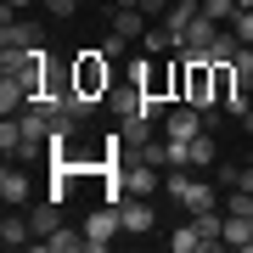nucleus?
Instances as JSON below:
<instances>
[{
	"instance_id": "obj_1",
	"label": "nucleus",
	"mask_w": 253,
	"mask_h": 253,
	"mask_svg": "<svg viewBox=\"0 0 253 253\" xmlns=\"http://www.w3.org/2000/svg\"><path fill=\"white\" fill-rule=\"evenodd\" d=\"M169 248H174V253H219V248H225V214H219V208L191 214V225L174 231Z\"/></svg>"
},
{
	"instance_id": "obj_2",
	"label": "nucleus",
	"mask_w": 253,
	"mask_h": 253,
	"mask_svg": "<svg viewBox=\"0 0 253 253\" xmlns=\"http://www.w3.org/2000/svg\"><path fill=\"white\" fill-rule=\"evenodd\" d=\"M163 174H169V180H163V191H169L186 214H208V208H219V186L197 180L191 169H163Z\"/></svg>"
},
{
	"instance_id": "obj_3",
	"label": "nucleus",
	"mask_w": 253,
	"mask_h": 253,
	"mask_svg": "<svg viewBox=\"0 0 253 253\" xmlns=\"http://www.w3.org/2000/svg\"><path fill=\"white\" fill-rule=\"evenodd\" d=\"M0 73L23 79L28 90H45V79H51V51H45V45H28V51H0Z\"/></svg>"
},
{
	"instance_id": "obj_4",
	"label": "nucleus",
	"mask_w": 253,
	"mask_h": 253,
	"mask_svg": "<svg viewBox=\"0 0 253 253\" xmlns=\"http://www.w3.org/2000/svg\"><path fill=\"white\" fill-rule=\"evenodd\" d=\"M73 90H79V96H90V101H101V96L113 90V62L101 56V45L73 56Z\"/></svg>"
},
{
	"instance_id": "obj_5",
	"label": "nucleus",
	"mask_w": 253,
	"mask_h": 253,
	"mask_svg": "<svg viewBox=\"0 0 253 253\" xmlns=\"http://www.w3.org/2000/svg\"><path fill=\"white\" fill-rule=\"evenodd\" d=\"M113 236H124V214H118V203H101L90 219H84V253H107Z\"/></svg>"
},
{
	"instance_id": "obj_6",
	"label": "nucleus",
	"mask_w": 253,
	"mask_h": 253,
	"mask_svg": "<svg viewBox=\"0 0 253 253\" xmlns=\"http://www.w3.org/2000/svg\"><path fill=\"white\" fill-rule=\"evenodd\" d=\"M28 45H45V23L40 17H11L0 23V51H28Z\"/></svg>"
},
{
	"instance_id": "obj_7",
	"label": "nucleus",
	"mask_w": 253,
	"mask_h": 253,
	"mask_svg": "<svg viewBox=\"0 0 253 253\" xmlns=\"http://www.w3.org/2000/svg\"><path fill=\"white\" fill-rule=\"evenodd\" d=\"M0 152H6V163H28V158L45 152V146H34V141H28V129H23V118L6 113V118H0Z\"/></svg>"
},
{
	"instance_id": "obj_8",
	"label": "nucleus",
	"mask_w": 253,
	"mask_h": 253,
	"mask_svg": "<svg viewBox=\"0 0 253 253\" xmlns=\"http://www.w3.org/2000/svg\"><path fill=\"white\" fill-rule=\"evenodd\" d=\"M208 129V113H197L191 101H174L169 113H163V141H191Z\"/></svg>"
},
{
	"instance_id": "obj_9",
	"label": "nucleus",
	"mask_w": 253,
	"mask_h": 253,
	"mask_svg": "<svg viewBox=\"0 0 253 253\" xmlns=\"http://www.w3.org/2000/svg\"><path fill=\"white\" fill-rule=\"evenodd\" d=\"M158 174L163 169H152V163H124V169H118V163H113V180H118V191H124V197H152V191H158Z\"/></svg>"
},
{
	"instance_id": "obj_10",
	"label": "nucleus",
	"mask_w": 253,
	"mask_h": 253,
	"mask_svg": "<svg viewBox=\"0 0 253 253\" xmlns=\"http://www.w3.org/2000/svg\"><path fill=\"white\" fill-rule=\"evenodd\" d=\"M40 242V236H34V219H28V214H17V208H6V219H0V248H34Z\"/></svg>"
},
{
	"instance_id": "obj_11",
	"label": "nucleus",
	"mask_w": 253,
	"mask_h": 253,
	"mask_svg": "<svg viewBox=\"0 0 253 253\" xmlns=\"http://www.w3.org/2000/svg\"><path fill=\"white\" fill-rule=\"evenodd\" d=\"M101 107H107L113 118H129V113H141V84H135V79H124V84L113 79V90L101 96Z\"/></svg>"
},
{
	"instance_id": "obj_12",
	"label": "nucleus",
	"mask_w": 253,
	"mask_h": 253,
	"mask_svg": "<svg viewBox=\"0 0 253 253\" xmlns=\"http://www.w3.org/2000/svg\"><path fill=\"white\" fill-rule=\"evenodd\" d=\"M0 197H6V208H28V197H34V186H28V174H23V163L17 169H0Z\"/></svg>"
},
{
	"instance_id": "obj_13",
	"label": "nucleus",
	"mask_w": 253,
	"mask_h": 253,
	"mask_svg": "<svg viewBox=\"0 0 253 253\" xmlns=\"http://www.w3.org/2000/svg\"><path fill=\"white\" fill-rule=\"evenodd\" d=\"M118 214H124V236H146L152 231V197H124Z\"/></svg>"
},
{
	"instance_id": "obj_14",
	"label": "nucleus",
	"mask_w": 253,
	"mask_h": 253,
	"mask_svg": "<svg viewBox=\"0 0 253 253\" xmlns=\"http://www.w3.org/2000/svg\"><path fill=\"white\" fill-rule=\"evenodd\" d=\"M225 248H231V253H248V248H253V214L225 208Z\"/></svg>"
},
{
	"instance_id": "obj_15",
	"label": "nucleus",
	"mask_w": 253,
	"mask_h": 253,
	"mask_svg": "<svg viewBox=\"0 0 253 253\" xmlns=\"http://www.w3.org/2000/svg\"><path fill=\"white\" fill-rule=\"evenodd\" d=\"M28 219H34V236L45 242V236L62 225V197H51V191H45V203H34V208H28Z\"/></svg>"
},
{
	"instance_id": "obj_16",
	"label": "nucleus",
	"mask_w": 253,
	"mask_h": 253,
	"mask_svg": "<svg viewBox=\"0 0 253 253\" xmlns=\"http://www.w3.org/2000/svg\"><path fill=\"white\" fill-rule=\"evenodd\" d=\"M146 28H152V17H146L141 6H118V11H113V34H124V40H146Z\"/></svg>"
},
{
	"instance_id": "obj_17",
	"label": "nucleus",
	"mask_w": 253,
	"mask_h": 253,
	"mask_svg": "<svg viewBox=\"0 0 253 253\" xmlns=\"http://www.w3.org/2000/svg\"><path fill=\"white\" fill-rule=\"evenodd\" d=\"M214 34H219V23L197 11V17H191V28H186V45H180V51H186V56H203L208 45H214Z\"/></svg>"
},
{
	"instance_id": "obj_18",
	"label": "nucleus",
	"mask_w": 253,
	"mask_h": 253,
	"mask_svg": "<svg viewBox=\"0 0 253 253\" xmlns=\"http://www.w3.org/2000/svg\"><path fill=\"white\" fill-rule=\"evenodd\" d=\"M118 141H124V152H141V146L152 141V118H141V113L118 118Z\"/></svg>"
},
{
	"instance_id": "obj_19",
	"label": "nucleus",
	"mask_w": 253,
	"mask_h": 253,
	"mask_svg": "<svg viewBox=\"0 0 253 253\" xmlns=\"http://www.w3.org/2000/svg\"><path fill=\"white\" fill-rule=\"evenodd\" d=\"M40 248H45V253H79V248H84V231H68V225H56V231H51Z\"/></svg>"
},
{
	"instance_id": "obj_20",
	"label": "nucleus",
	"mask_w": 253,
	"mask_h": 253,
	"mask_svg": "<svg viewBox=\"0 0 253 253\" xmlns=\"http://www.w3.org/2000/svg\"><path fill=\"white\" fill-rule=\"evenodd\" d=\"M236 51H242V40H236V34H225V28H219V34H214V45H208L203 56H208V62H231Z\"/></svg>"
},
{
	"instance_id": "obj_21",
	"label": "nucleus",
	"mask_w": 253,
	"mask_h": 253,
	"mask_svg": "<svg viewBox=\"0 0 253 253\" xmlns=\"http://www.w3.org/2000/svg\"><path fill=\"white\" fill-rule=\"evenodd\" d=\"M231 73H236V84H242V90H253V45H242L231 56Z\"/></svg>"
},
{
	"instance_id": "obj_22",
	"label": "nucleus",
	"mask_w": 253,
	"mask_h": 253,
	"mask_svg": "<svg viewBox=\"0 0 253 253\" xmlns=\"http://www.w3.org/2000/svg\"><path fill=\"white\" fill-rule=\"evenodd\" d=\"M197 6H203V17H214L219 28H225V23L236 17V0H197Z\"/></svg>"
},
{
	"instance_id": "obj_23",
	"label": "nucleus",
	"mask_w": 253,
	"mask_h": 253,
	"mask_svg": "<svg viewBox=\"0 0 253 253\" xmlns=\"http://www.w3.org/2000/svg\"><path fill=\"white\" fill-rule=\"evenodd\" d=\"M163 51H174V40H169L163 23H152V28H146V56H163Z\"/></svg>"
},
{
	"instance_id": "obj_24",
	"label": "nucleus",
	"mask_w": 253,
	"mask_h": 253,
	"mask_svg": "<svg viewBox=\"0 0 253 253\" xmlns=\"http://www.w3.org/2000/svg\"><path fill=\"white\" fill-rule=\"evenodd\" d=\"M231 23H236V40H242V45H253V6H248V11H236Z\"/></svg>"
},
{
	"instance_id": "obj_25",
	"label": "nucleus",
	"mask_w": 253,
	"mask_h": 253,
	"mask_svg": "<svg viewBox=\"0 0 253 253\" xmlns=\"http://www.w3.org/2000/svg\"><path fill=\"white\" fill-rule=\"evenodd\" d=\"M40 6H45V11H56V17H73V11L84 6V0H40Z\"/></svg>"
},
{
	"instance_id": "obj_26",
	"label": "nucleus",
	"mask_w": 253,
	"mask_h": 253,
	"mask_svg": "<svg viewBox=\"0 0 253 253\" xmlns=\"http://www.w3.org/2000/svg\"><path fill=\"white\" fill-rule=\"evenodd\" d=\"M124 45H129L124 34H107V40H101V56H107V62H113V56H124Z\"/></svg>"
},
{
	"instance_id": "obj_27",
	"label": "nucleus",
	"mask_w": 253,
	"mask_h": 253,
	"mask_svg": "<svg viewBox=\"0 0 253 253\" xmlns=\"http://www.w3.org/2000/svg\"><path fill=\"white\" fill-rule=\"evenodd\" d=\"M34 0H0V11H28Z\"/></svg>"
},
{
	"instance_id": "obj_28",
	"label": "nucleus",
	"mask_w": 253,
	"mask_h": 253,
	"mask_svg": "<svg viewBox=\"0 0 253 253\" xmlns=\"http://www.w3.org/2000/svg\"><path fill=\"white\" fill-rule=\"evenodd\" d=\"M242 129H248V135H253V107H248V113H242Z\"/></svg>"
}]
</instances>
